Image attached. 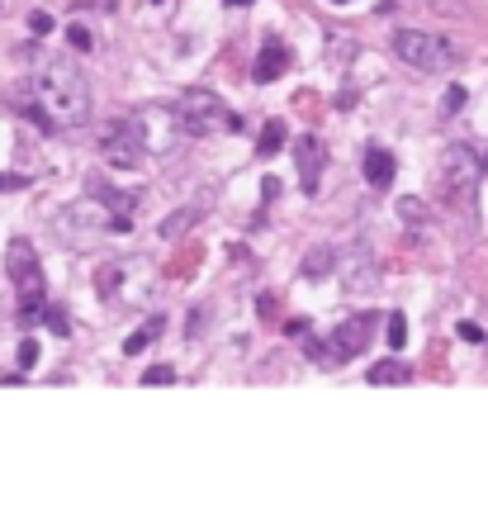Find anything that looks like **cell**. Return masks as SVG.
Masks as SVG:
<instances>
[{"mask_svg":"<svg viewBox=\"0 0 488 517\" xmlns=\"http://www.w3.org/2000/svg\"><path fill=\"white\" fill-rule=\"evenodd\" d=\"M34 95L38 110L52 129H76L91 119V81L72 58H48L34 72Z\"/></svg>","mask_w":488,"mask_h":517,"instance_id":"obj_1","label":"cell"},{"mask_svg":"<svg viewBox=\"0 0 488 517\" xmlns=\"http://www.w3.org/2000/svg\"><path fill=\"white\" fill-rule=\"evenodd\" d=\"M5 270H10V280L20 285V318H24V328H29V323L43 318V299H48L43 266H38V252H34L29 238H15V242H10Z\"/></svg>","mask_w":488,"mask_h":517,"instance_id":"obj_2","label":"cell"},{"mask_svg":"<svg viewBox=\"0 0 488 517\" xmlns=\"http://www.w3.org/2000/svg\"><path fill=\"white\" fill-rule=\"evenodd\" d=\"M171 119H176L180 133H190V138H209V133H218V124H232L237 129V114L223 110V100L214 90H185L171 105Z\"/></svg>","mask_w":488,"mask_h":517,"instance_id":"obj_3","label":"cell"},{"mask_svg":"<svg viewBox=\"0 0 488 517\" xmlns=\"http://www.w3.org/2000/svg\"><path fill=\"white\" fill-rule=\"evenodd\" d=\"M394 58L408 62L413 72H445V67H455V48L445 43L441 34H422V29H398L394 34Z\"/></svg>","mask_w":488,"mask_h":517,"instance_id":"obj_4","label":"cell"},{"mask_svg":"<svg viewBox=\"0 0 488 517\" xmlns=\"http://www.w3.org/2000/svg\"><path fill=\"white\" fill-rule=\"evenodd\" d=\"M479 157L469 153V147H445L441 157V176H437V190L445 204H455V209H469L474 204V185H479Z\"/></svg>","mask_w":488,"mask_h":517,"instance_id":"obj_5","label":"cell"},{"mask_svg":"<svg viewBox=\"0 0 488 517\" xmlns=\"http://www.w3.org/2000/svg\"><path fill=\"white\" fill-rule=\"evenodd\" d=\"M100 153H105V161L114 171H138L143 167L147 143H143V133H138L129 119H114V124H105V133H100Z\"/></svg>","mask_w":488,"mask_h":517,"instance_id":"obj_6","label":"cell"},{"mask_svg":"<svg viewBox=\"0 0 488 517\" xmlns=\"http://www.w3.org/2000/svg\"><path fill=\"white\" fill-rule=\"evenodd\" d=\"M370 328H374V318H370V314H351V318L332 323V337H327V356H332V365H342V361L360 356V351L370 347Z\"/></svg>","mask_w":488,"mask_h":517,"instance_id":"obj_7","label":"cell"},{"mask_svg":"<svg viewBox=\"0 0 488 517\" xmlns=\"http://www.w3.org/2000/svg\"><path fill=\"white\" fill-rule=\"evenodd\" d=\"M295 167H299V185L318 195V185H323V171H327V143L318 138V133H299L295 138Z\"/></svg>","mask_w":488,"mask_h":517,"instance_id":"obj_8","label":"cell"},{"mask_svg":"<svg viewBox=\"0 0 488 517\" xmlns=\"http://www.w3.org/2000/svg\"><path fill=\"white\" fill-rule=\"evenodd\" d=\"M394 171H398L394 153H384V147H370L366 153V185L370 190H384L389 181H394Z\"/></svg>","mask_w":488,"mask_h":517,"instance_id":"obj_9","label":"cell"},{"mask_svg":"<svg viewBox=\"0 0 488 517\" xmlns=\"http://www.w3.org/2000/svg\"><path fill=\"white\" fill-rule=\"evenodd\" d=\"M285 67H289V52L271 38V43L261 48V58H256V67H252V76H256V81H275V76H285Z\"/></svg>","mask_w":488,"mask_h":517,"instance_id":"obj_10","label":"cell"},{"mask_svg":"<svg viewBox=\"0 0 488 517\" xmlns=\"http://www.w3.org/2000/svg\"><path fill=\"white\" fill-rule=\"evenodd\" d=\"M91 195L100 200V204H109L119 219H133V209H138V195H133V190H114V185H100V181H95Z\"/></svg>","mask_w":488,"mask_h":517,"instance_id":"obj_11","label":"cell"},{"mask_svg":"<svg viewBox=\"0 0 488 517\" xmlns=\"http://www.w3.org/2000/svg\"><path fill=\"white\" fill-rule=\"evenodd\" d=\"M332 266H337V247H327V242H318V247H309V256H303L299 276H303V280H323Z\"/></svg>","mask_w":488,"mask_h":517,"instance_id":"obj_12","label":"cell"},{"mask_svg":"<svg viewBox=\"0 0 488 517\" xmlns=\"http://www.w3.org/2000/svg\"><path fill=\"white\" fill-rule=\"evenodd\" d=\"M374 262H370V252H356L351 262H346V290H374Z\"/></svg>","mask_w":488,"mask_h":517,"instance_id":"obj_13","label":"cell"},{"mask_svg":"<svg viewBox=\"0 0 488 517\" xmlns=\"http://www.w3.org/2000/svg\"><path fill=\"white\" fill-rule=\"evenodd\" d=\"M408 361H380L370 365V385H408Z\"/></svg>","mask_w":488,"mask_h":517,"instance_id":"obj_14","label":"cell"},{"mask_svg":"<svg viewBox=\"0 0 488 517\" xmlns=\"http://www.w3.org/2000/svg\"><path fill=\"white\" fill-rule=\"evenodd\" d=\"M285 119H266V129H261V138H256V153L261 157H275V153H280V147H285Z\"/></svg>","mask_w":488,"mask_h":517,"instance_id":"obj_15","label":"cell"},{"mask_svg":"<svg viewBox=\"0 0 488 517\" xmlns=\"http://www.w3.org/2000/svg\"><path fill=\"white\" fill-rule=\"evenodd\" d=\"M157 333H161V318H152V328H143V333H129L123 337V351H129V356H143V351L157 342Z\"/></svg>","mask_w":488,"mask_h":517,"instance_id":"obj_16","label":"cell"},{"mask_svg":"<svg viewBox=\"0 0 488 517\" xmlns=\"http://www.w3.org/2000/svg\"><path fill=\"white\" fill-rule=\"evenodd\" d=\"M43 323H48V328L58 333V337H67V333H72V314H67L62 304H43Z\"/></svg>","mask_w":488,"mask_h":517,"instance_id":"obj_17","label":"cell"},{"mask_svg":"<svg viewBox=\"0 0 488 517\" xmlns=\"http://www.w3.org/2000/svg\"><path fill=\"white\" fill-rule=\"evenodd\" d=\"M200 214H204L200 204H194V209H185V214H171V219L161 223V238H176V233H185V228H190L194 219H200Z\"/></svg>","mask_w":488,"mask_h":517,"instance_id":"obj_18","label":"cell"},{"mask_svg":"<svg viewBox=\"0 0 488 517\" xmlns=\"http://www.w3.org/2000/svg\"><path fill=\"white\" fill-rule=\"evenodd\" d=\"M398 219L413 223V228H422L427 223V204L422 200H398Z\"/></svg>","mask_w":488,"mask_h":517,"instance_id":"obj_19","label":"cell"},{"mask_svg":"<svg viewBox=\"0 0 488 517\" xmlns=\"http://www.w3.org/2000/svg\"><path fill=\"white\" fill-rule=\"evenodd\" d=\"M384 337H389V347H394V351H403V342H408V318H403V314H389Z\"/></svg>","mask_w":488,"mask_h":517,"instance_id":"obj_20","label":"cell"},{"mask_svg":"<svg viewBox=\"0 0 488 517\" xmlns=\"http://www.w3.org/2000/svg\"><path fill=\"white\" fill-rule=\"evenodd\" d=\"M95 290H100V299H114V290H119V270H114V266H105L100 276H95Z\"/></svg>","mask_w":488,"mask_h":517,"instance_id":"obj_21","label":"cell"},{"mask_svg":"<svg viewBox=\"0 0 488 517\" xmlns=\"http://www.w3.org/2000/svg\"><path fill=\"white\" fill-rule=\"evenodd\" d=\"M15 361H20V371H34V365H38V342H34V337H24V342H20Z\"/></svg>","mask_w":488,"mask_h":517,"instance_id":"obj_22","label":"cell"},{"mask_svg":"<svg viewBox=\"0 0 488 517\" xmlns=\"http://www.w3.org/2000/svg\"><path fill=\"white\" fill-rule=\"evenodd\" d=\"M460 105H465V86H451L441 100V114H460Z\"/></svg>","mask_w":488,"mask_h":517,"instance_id":"obj_23","label":"cell"},{"mask_svg":"<svg viewBox=\"0 0 488 517\" xmlns=\"http://www.w3.org/2000/svg\"><path fill=\"white\" fill-rule=\"evenodd\" d=\"M171 380H176L171 365H152V371L143 375V385H171Z\"/></svg>","mask_w":488,"mask_h":517,"instance_id":"obj_24","label":"cell"},{"mask_svg":"<svg viewBox=\"0 0 488 517\" xmlns=\"http://www.w3.org/2000/svg\"><path fill=\"white\" fill-rule=\"evenodd\" d=\"M29 29H34V34H52V15H43V10H34V15H29Z\"/></svg>","mask_w":488,"mask_h":517,"instance_id":"obj_25","label":"cell"},{"mask_svg":"<svg viewBox=\"0 0 488 517\" xmlns=\"http://www.w3.org/2000/svg\"><path fill=\"white\" fill-rule=\"evenodd\" d=\"M285 333L289 337H309V318H285Z\"/></svg>","mask_w":488,"mask_h":517,"instance_id":"obj_26","label":"cell"},{"mask_svg":"<svg viewBox=\"0 0 488 517\" xmlns=\"http://www.w3.org/2000/svg\"><path fill=\"white\" fill-rule=\"evenodd\" d=\"M67 38H72V48H91V34L81 29V24H72V29H67Z\"/></svg>","mask_w":488,"mask_h":517,"instance_id":"obj_27","label":"cell"},{"mask_svg":"<svg viewBox=\"0 0 488 517\" xmlns=\"http://www.w3.org/2000/svg\"><path fill=\"white\" fill-rule=\"evenodd\" d=\"M460 337H465V342H484V328L479 323H460Z\"/></svg>","mask_w":488,"mask_h":517,"instance_id":"obj_28","label":"cell"},{"mask_svg":"<svg viewBox=\"0 0 488 517\" xmlns=\"http://www.w3.org/2000/svg\"><path fill=\"white\" fill-rule=\"evenodd\" d=\"M15 185H24V176H0V190H15Z\"/></svg>","mask_w":488,"mask_h":517,"instance_id":"obj_29","label":"cell"},{"mask_svg":"<svg viewBox=\"0 0 488 517\" xmlns=\"http://www.w3.org/2000/svg\"><path fill=\"white\" fill-rule=\"evenodd\" d=\"M228 5H252V0H228Z\"/></svg>","mask_w":488,"mask_h":517,"instance_id":"obj_30","label":"cell"},{"mask_svg":"<svg viewBox=\"0 0 488 517\" xmlns=\"http://www.w3.org/2000/svg\"><path fill=\"white\" fill-rule=\"evenodd\" d=\"M332 5H351V0H332Z\"/></svg>","mask_w":488,"mask_h":517,"instance_id":"obj_31","label":"cell"}]
</instances>
